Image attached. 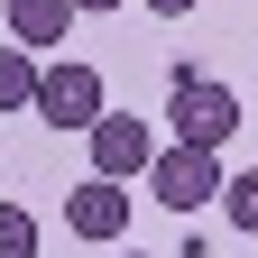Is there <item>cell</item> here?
<instances>
[{
  "label": "cell",
  "instance_id": "12",
  "mask_svg": "<svg viewBox=\"0 0 258 258\" xmlns=\"http://www.w3.org/2000/svg\"><path fill=\"white\" fill-rule=\"evenodd\" d=\"M74 10H129V0H74Z\"/></svg>",
  "mask_w": 258,
  "mask_h": 258
},
{
  "label": "cell",
  "instance_id": "8",
  "mask_svg": "<svg viewBox=\"0 0 258 258\" xmlns=\"http://www.w3.org/2000/svg\"><path fill=\"white\" fill-rule=\"evenodd\" d=\"M0 258H37V212L28 203H0Z\"/></svg>",
  "mask_w": 258,
  "mask_h": 258
},
{
  "label": "cell",
  "instance_id": "7",
  "mask_svg": "<svg viewBox=\"0 0 258 258\" xmlns=\"http://www.w3.org/2000/svg\"><path fill=\"white\" fill-rule=\"evenodd\" d=\"M37 83H46V64H37V46H0V111H37Z\"/></svg>",
  "mask_w": 258,
  "mask_h": 258
},
{
  "label": "cell",
  "instance_id": "5",
  "mask_svg": "<svg viewBox=\"0 0 258 258\" xmlns=\"http://www.w3.org/2000/svg\"><path fill=\"white\" fill-rule=\"evenodd\" d=\"M129 212H139V203L120 194V175H83L74 194H64V231L92 240V249H111V240L129 231Z\"/></svg>",
  "mask_w": 258,
  "mask_h": 258
},
{
  "label": "cell",
  "instance_id": "1",
  "mask_svg": "<svg viewBox=\"0 0 258 258\" xmlns=\"http://www.w3.org/2000/svg\"><path fill=\"white\" fill-rule=\"evenodd\" d=\"M166 120H175V139L221 148V139L240 129V92H231V83H212L203 64H175V83H166Z\"/></svg>",
  "mask_w": 258,
  "mask_h": 258
},
{
  "label": "cell",
  "instance_id": "4",
  "mask_svg": "<svg viewBox=\"0 0 258 258\" xmlns=\"http://www.w3.org/2000/svg\"><path fill=\"white\" fill-rule=\"evenodd\" d=\"M83 139H92V175H120V184H129V175L157 166V129H148L139 111H102Z\"/></svg>",
  "mask_w": 258,
  "mask_h": 258
},
{
  "label": "cell",
  "instance_id": "9",
  "mask_svg": "<svg viewBox=\"0 0 258 258\" xmlns=\"http://www.w3.org/2000/svg\"><path fill=\"white\" fill-rule=\"evenodd\" d=\"M221 212H231V231H258V166L221 184Z\"/></svg>",
  "mask_w": 258,
  "mask_h": 258
},
{
  "label": "cell",
  "instance_id": "6",
  "mask_svg": "<svg viewBox=\"0 0 258 258\" xmlns=\"http://www.w3.org/2000/svg\"><path fill=\"white\" fill-rule=\"evenodd\" d=\"M0 19H10L19 46H64V28H74L83 10H74V0H0Z\"/></svg>",
  "mask_w": 258,
  "mask_h": 258
},
{
  "label": "cell",
  "instance_id": "3",
  "mask_svg": "<svg viewBox=\"0 0 258 258\" xmlns=\"http://www.w3.org/2000/svg\"><path fill=\"white\" fill-rule=\"evenodd\" d=\"M102 111H111L102 74H92L83 55H55V64H46V83H37V120H46V129H92Z\"/></svg>",
  "mask_w": 258,
  "mask_h": 258
},
{
  "label": "cell",
  "instance_id": "2",
  "mask_svg": "<svg viewBox=\"0 0 258 258\" xmlns=\"http://www.w3.org/2000/svg\"><path fill=\"white\" fill-rule=\"evenodd\" d=\"M221 148H203V139H175V148H157V166H148V194L166 212H203V203H221Z\"/></svg>",
  "mask_w": 258,
  "mask_h": 258
},
{
  "label": "cell",
  "instance_id": "10",
  "mask_svg": "<svg viewBox=\"0 0 258 258\" xmlns=\"http://www.w3.org/2000/svg\"><path fill=\"white\" fill-rule=\"evenodd\" d=\"M148 10H157V19H194L203 0H148Z\"/></svg>",
  "mask_w": 258,
  "mask_h": 258
},
{
  "label": "cell",
  "instance_id": "11",
  "mask_svg": "<svg viewBox=\"0 0 258 258\" xmlns=\"http://www.w3.org/2000/svg\"><path fill=\"white\" fill-rule=\"evenodd\" d=\"M120 258H148V249H120ZM175 258H203V240H184V249H175Z\"/></svg>",
  "mask_w": 258,
  "mask_h": 258
}]
</instances>
